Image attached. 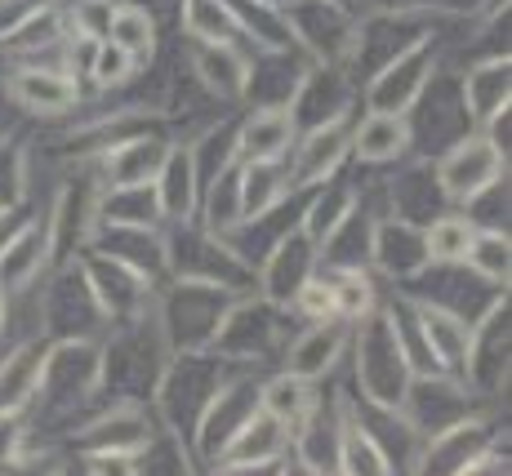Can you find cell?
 I'll list each match as a JSON object with an SVG mask.
<instances>
[{
    "instance_id": "1",
    "label": "cell",
    "mask_w": 512,
    "mask_h": 476,
    "mask_svg": "<svg viewBox=\"0 0 512 476\" xmlns=\"http://www.w3.org/2000/svg\"><path fill=\"white\" fill-rule=\"evenodd\" d=\"M348 356H352V392L361 396V405L379 414H401L415 365H410L406 343H401L392 303H379L366 321L352 325Z\"/></svg>"
},
{
    "instance_id": "2",
    "label": "cell",
    "mask_w": 512,
    "mask_h": 476,
    "mask_svg": "<svg viewBox=\"0 0 512 476\" xmlns=\"http://www.w3.org/2000/svg\"><path fill=\"white\" fill-rule=\"evenodd\" d=\"M241 294L250 290L196 281V276H170L152 299V325L161 334L165 352H210Z\"/></svg>"
},
{
    "instance_id": "3",
    "label": "cell",
    "mask_w": 512,
    "mask_h": 476,
    "mask_svg": "<svg viewBox=\"0 0 512 476\" xmlns=\"http://www.w3.org/2000/svg\"><path fill=\"white\" fill-rule=\"evenodd\" d=\"M232 370H241V365H232L228 356H219L214 347L210 352H174L170 361H165L152 396H147V405H152L161 432L179 436V441L187 445L192 423L201 419V410L210 405V396L223 388V379H228Z\"/></svg>"
},
{
    "instance_id": "4",
    "label": "cell",
    "mask_w": 512,
    "mask_h": 476,
    "mask_svg": "<svg viewBox=\"0 0 512 476\" xmlns=\"http://www.w3.org/2000/svg\"><path fill=\"white\" fill-rule=\"evenodd\" d=\"M432 183L446 210H472L481 196L508 183V152L481 130H464L432 156Z\"/></svg>"
},
{
    "instance_id": "5",
    "label": "cell",
    "mask_w": 512,
    "mask_h": 476,
    "mask_svg": "<svg viewBox=\"0 0 512 476\" xmlns=\"http://www.w3.org/2000/svg\"><path fill=\"white\" fill-rule=\"evenodd\" d=\"M32 299L41 307L36 330L49 334V339H107L112 334L76 254H67V259L49 267V276L32 290Z\"/></svg>"
},
{
    "instance_id": "6",
    "label": "cell",
    "mask_w": 512,
    "mask_h": 476,
    "mask_svg": "<svg viewBox=\"0 0 512 476\" xmlns=\"http://www.w3.org/2000/svg\"><path fill=\"white\" fill-rule=\"evenodd\" d=\"M103 396V339H54L32 410L63 419Z\"/></svg>"
},
{
    "instance_id": "7",
    "label": "cell",
    "mask_w": 512,
    "mask_h": 476,
    "mask_svg": "<svg viewBox=\"0 0 512 476\" xmlns=\"http://www.w3.org/2000/svg\"><path fill=\"white\" fill-rule=\"evenodd\" d=\"M156 436H161V423H156L152 405L112 396L103 410L85 414V419L67 432V445H72L76 459H107V454L139 459V454L152 450Z\"/></svg>"
},
{
    "instance_id": "8",
    "label": "cell",
    "mask_w": 512,
    "mask_h": 476,
    "mask_svg": "<svg viewBox=\"0 0 512 476\" xmlns=\"http://www.w3.org/2000/svg\"><path fill=\"white\" fill-rule=\"evenodd\" d=\"M441 54L432 36H419L410 49H401L397 58H388L383 67H374L361 85V107L366 112H388V116H410L428 98V89L437 85Z\"/></svg>"
},
{
    "instance_id": "9",
    "label": "cell",
    "mask_w": 512,
    "mask_h": 476,
    "mask_svg": "<svg viewBox=\"0 0 512 476\" xmlns=\"http://www.w3.org/2000/svg\"><path fill=\"white\" fill-rule=\"evenodd\" d=\"M290 339V316L277 312L259 299V294H241L232 307V316L223 321L219 339H214V352L228 356L232 365L259 374L268 361H281V347Z\"/></svg>"
},
{
    "instance_id": "10",
    "label": "cell",
    "mask_w": 512,
    "mask_h": 476,
    "mask_svg": "<svg viewBox=\"0 0 512 476\" xmlns=\"http://www.w3.org/2000/svg\"><path fill=\"white\" fill-rule=\"evenodd\" d=\"M321 272V254L317 245L308 241V236L299 232V223H285L277 236H272L268 245H263V254L254 259V276H250V290L259 294L268 307H277L285 312L290 299L299 294V285L308 281V276Z\"/></svg>"
},
{
    "instance_id": "11",
    "label": "cell",
    "mask_w": 512,
    "mask_h": 476,
    "mask_svg": "<svg viewBox=\"0 0 512 476\" xmlns=\"http://www.w3.org/2000/svg\"><path fill=\"white\" fill-rule=\"evenodd\" d=\"M0 94H5L18 112L36 116V121L72 116V112H81V103H85L81 76L63 63H14L0 76Z\"/></svg>"
},
{
    "instance_id": "12",
    "label": "cell",
    "mask_w": 512,
    "mask_h": 476,
    "mask_svg": "<svg viewBox=\"0 0 512 476\" xmlns=\"http://www.w3.org/2000/svg\"><path fill=\"white\" fill-rule=\"evenodd\" d=\"M366 267L392 285V290H415L428 272V250H423V223L388 214L374 205L370 241H366Z\"/></svg>"
},
{
    "instance_id": "13",
    "label": "cell",
    "mask_w": 512,
    "mask_h": 476,
    "mask_svg": "<svg viewBox=\"0 0 512 476\" xmlns=\"http://www.w3.org/2000/svg\"><path fill=\"white\" fill-rule=\"evenodd\" d=\"M174 138L179 134L139 130V134H125V138H112V143L94 147V152L81 156V161L90 165L98 187H152L156 174H161V165H165V156H170Z\"/></svg>"
},
{
    "instance_id": "14",
    "label": "cell",
    "mask_w": 512,
    "mask_h": 476,
    "mask_svg": "<svg viewBox=\"0 0 512 476\" xmlns=\"http://www.w3.org/2000/svg\"><path fill=\"white\" fill-rule=\"evenodd\" d=\"M76 259L85 267V281H90L98 307H103L107 325H134L143 321V316H152V299H156V285L139 276L134 267H125L121 259H112V254L94 250V245H85V250H76Z\"/></svg>"
},
{
    "instance_id": "15",
    "label": "cell",
    "mask_w": 512,
    "mask_h": 476,
    "mask_svg": "<svg viewBox=\"0 0 512 476\" xmlns=\"http://www.w3.org/2000/svg\"><path fill=\"white\" fill-rule=\"evenodd\" d=\"M508 343H512V312H508V290H504L472 316L464 383L477 401L508 392Z\"/></svg>"
},
{
    "instance_id": "16",
    "label": "cell",
    "mask_w": 512,
    "mask_h": 476,
    "mask_svg": "<svg viewBox=\"0 0 512 476\" xmlns=\"http://www.w3.org/2000/svg\"><path fill=\"white\" fill-rule=\"evenodd\" d=\"M54 263H58V250H54V232H49L45 205H32L23 223L14 227V236L0 245V294H5L9 303L32 294Z\"/></svg>"
},
{
    "instance_id": "17",
    "label": "cell",
    "mask_w": 512,
    "mask_h": 476,
    "mask_svg": "<svg viewBox=\"0 0 512 476\" xmlns=\"http://www.w3.org/2000/svg\"><path fill=\"white\" fill-rule=\"evenodd\" d=\"M348 134H352V112L334 116V121H321V125H303L299 138H294V147H290V156H285L294 196H303V192H312V187L330 183V178L348 174V165H352Z\"/></svg>"
},
{
    "instance_id": "18",
    "label": "cell",
    "mask_w": 512,
    "mask_h": 476,
    "mask_svg": "<svg viewBox=\"0 0 512 476\" xmlns=\"http://www.w3.org/2000/svg\"><path fill=\"white\" fill-rule=\"evenodd\" d=\"M490 445H499L495 414L472 410L468 419H459V423H450V428L423 436L415 459H410V476H455L464 463H472L481 450H490Z\"/></svg>"
},
{
    "instance_id": "19",
    "label": "cell",
    "mask_w": 512,
    "mask_h": 476,
    "mask_svg": "<svg viewBox=\"0 0 512 476\" xmlns=\"http://www.w3.org/2000/svg\"><path fill=\"white\" fill-rule=\"evenodd\" d=\"M472 410H477V396L468 392L464 379H455V374H415L410 392H406V405H401V419H406V428L423 441V436L468 419Z\"/></svg>"
},
{
    "instance_id": "20",
    "label": "cell",
    "mask_w": 512,
    "mask_h": 476,
    "mask_svg": "<svg viewBox=\"0 0 512 476\" xmlns=\"http://www.w3.org/2000/svg\"><path fill=\"white\" fill-rule=\"evenodd\" d=\"M512 107V63L508 54H490L464 67L459 76V112H464L468 130L490 134L495 125L508 121Z\"/></svg>"
},
{
    "instance_id": "21",
    "label": "cell",
    "mask_w": 512,
    "mask_h": 476,
    "mask_svg": "<svg viewBox=\"0 0 512 476\" xmlns=\"http://www.w3.org/2000/svg\"><path fill=\"white\" fill-rule=\"evenodd\" d=\"M187 72L205 98L223 107H241L254 85V54L245 45H187Z\"/></svg>"
},
{
    "instance_id": "22",
    "label": "cell",
    "mask_w": 512,
    "mask_h": 476,
    "mask_svg": "<svg viewBox=\"0 0 512 476\" xmlns=\"http://www.w3.org/2000/svg\"><path fill=\"white\" fill-rule=\"evenodd\" d=\"M348 156L361 170H388V165H406L415 156V121L410 116L388 112H361L352 116Z\"/></svg>"
},
{
    "instance_id": "23",
    "label": "cell",
    "mask_w": 512,
    "mask_h": 476,
    "mask_svg": "<svg viewBox=\"0 0 512 476\" xmlns=\"http://www.w3.org/2000/svg\"><path fill=\"white\" fill-rule=\"evenodd\" d=\"M299 201L285 161H236V214L241 227H263ZM236 227V232H241Z\"/></svg>"
},
{
    "instance_id": "24",
    "label": "cell",
    "mask_w": 512,
    "mask_h": 476,
    "mask_svg": "<svg viewBox=\"0 0 512 476\" xmlns=\"http://www.w3.org/2000/svg\"><path fill=\"white\" fill-rule=\"evenodd\" d=\"M348 339H352V325L343 321H308L299 330H290V339L281 347V370L299 374L308 383H326L339 361L348 356Z\"/></svg>"
},
{
    "instance_id": "25",
    "label": "cell",
    "mask_w": 512,
    "mask_h": 476,
    "mask_svg": "<svg viewBox=\"0 0 512 476\" xmlns=\"http://www.w3.org/2000/svg\"><path fill=\"white\" fill-rule=\"evenodd\" d=\"M299 138L290 103H254L232 125V156L236 161H285Z\"/></svg>"
},
{
    "instance_id": "26",
    "label": "cell",
    "mask_w": 512,
    "mask_h": 476,
    "mask_svg": "<svg viewBox=\"0 0 512 476\" xmlns=\"http://www.w3.org/2000/svg\"><path fill=\"white\" fill-rule=\"evenodd\" d=\"M290 445H294L290 428H281L277 419H268V414L254 405V410L236 423V432L214 450L210 468H277L285 454H290Z\"/></svg>"
},
{
    "instance_id": "27",
    "label": "cell",
    "mask_w": 512,
    "mask_h": 476,
    "mask_svg": "<svg viewBox=\"0 0 512 476\" xmlns=\"http://www.w3.org/2000/svg\"><path fill=\"white\" fill-rule=\"evenodd\" d=\"M357 210H361V187L352 183L348 174H339V178H330V183L303 192V205H299V214H294V223L317 245V254H326L334 236L357 218Z\"/></svg>"
},
{
    "instance_id": "28",
    "label": "cell",
    "mask_w": 512,
    "mask_h": 476,
    "mask_svg": "<svg viewBox=\"0 0 512 476\" xmlns=\"http://www.w3.org/2000/svg\"><path fill=\"white\" fill-rule=\"evenodd\" d=\"M201 165H196V147L187 138H174L170 156H165L161 174H156L152 192L165 214V227H187L201 214Z\"/></svg>"
},
{
    "instance_id": "29",
    "label": "cell",
    "mask_w": 512,
    "mask_h": 476,
    "mask_svg": "<svg viewBox=\"0 0 512 476\" xmlns=\"http://www.w3.org/2000/svg\"><path fill=\"white\" fill-rule=\"evenodd\" d=\"M49 334H23L5 356H0V419L9 414H32V401L41 392Z\"/></svg>"
},
{
    "instance_id": "30",
    "label": "cell",
    "mask_w": 512,
    "mask_h": 476,
    "mask_svg": "<svg viewBox=\"0 0 512 476\" xmlns=\"http://www.w3.org/2000/svg\"><path fill=\"white\" fill-rule=\"evenodd\" d=\"M94 250L112 254V259H121L125 267H134L139 276L161 290L165 281H170V232H134V227H103V232H94Z\"/></svg>"
},
{
    "instance_id": "31",
    "label": "cell",
    "mask_w": 512,
    "mask_h": 476,
    "mask_svg": "<svg viewBox=\"0 0 512 476\" xmlns=\"http://www.w3.org/2000/svg\"><path fill=\"white\" fill-rule=\"evenodd\" d=\"M317 401H321V383L299 379V374L281 370V365L272 374H259V383H254V405L268 419H277L281 428H290V441L308 423V414L317 410Z\"/></svg>"
},
{
    "instance_id": "32",
    "label": "cell",
    "mask_w": 512,
    "mask_h": 476,
    "mask_svg": "<svg viewBox=\"0 0 512 476\" xmlns=\"http://www.w3.org/2000/svg\"><path fill=\"white\" fill-rule=\"evenodd\" d=\"M103 227H134V232H161L165 214L152 187H98L94 196V232ZM90 232V241H94Z\"/></svg>"
},
{
    "instance_id": "33",
    "label": "cell",
    "mask_w": 512,
    "mask_h": 476,
    "mask_svg": "<svg viewBox=\"0 0 512 476\" xmlns=\"http://www.w3.org/2000/svg\"><path fill=\"white\" fill-rule=\"evenodd\" d=\"M179 23H183V36L196 45H245L232 0H183Z\"/></svg>"
},
{
    "instance_id": "34",
    "label": "cell",
    "mask_w": 512,
    "mask_h": 476,
    "mask_svg": "<svg viewBox=\"0 0 512 476\" xmlns=\"http://www.w3.org/2000/svg\"><path fill=\"white\" fill-rule=\"evenodd\" d=\"M464 272L477 276L486 290H508V281H512V236H508V227L477 223L472 245L464 254Z\"/></svg>"
},
{
    "instance_id": "35",
    "label": "cell",
    "mask_w": 512,
    "mask_h": 476,
    "mask_svg": "<svg viewBox=\"0 0 512 476\" xmlns=\"http://www.w3.org/2000/svg\"><path fill=\"white\" fill-rule=\"evenodd\" d=\"M477 232V218L464 210H437L423 223V250H428V267H464V254Z\"/></svg>"
},
{
    "instance_id": "36",
    "label": "cell",
    "mask_w": 512,
    "mask_h": 476,
    "mask_svg": "<svg viewBox=\"0 0 512 476\" xmlns=\"http://www.w3.org/2000/svg\"><path fill=\"white\" fill-rule=\"evenodd\" d=\"M334 290V316H339L343 325H357L366 321L374 307L383 303L379 294V276L370 272V267H321Z\"/></svg>"
},
{
    "instance_id": "37",
    "label": "cell",
    "mask_w": 512,
    "mask_h": 476,
    "mask_svg": "<svg viewBox=\"0 0 512 476\" xmlns=\"http://www.w3.org/2000/svg\"><path fill=\"white\" fill-rule=\"evenodd\" d=\"M339 472H348V476H397V459H392V454L361 428L357 414H352V396H348V423H343V445H339Z\"/></svg>"
},
{
    "instance_id": "38",
    "label": "cell",
    "mask_w": 512,
    "mask_h": 476,
    "mask_svg": "<svg viewBox=\"0 0 512 476\" xmlns=\"http://www.w3.org/2000/svg\"><path fill=\"white\" fill-rule=\"evenodd\" d=\"M121 0H72V5L58 9V23H63V45H98L107 41V27H112V14Z\"/></svg>"
},
{
    "instance_id": "39",
    "label": "cell",
    "mask_w": 512,
    "mask_h": 476,
    "mask_svg": "<svg viewBox=\"0 0 512 476\" xmlns=\"http://www.w3.org/2000/svg\"><path fill=\"white\" fill-rule=\"evenodd\" d=\"M107 41L121 45L139 67H147L156 54V18L143 5H125L121 0L112 14V27H107Z\"/></svg>"
},
{
    "instance_id": "40",
    "label": "cell",
    "mask_w": 512,
    "mask_h": 476,
    "mask_svg": "<svg viewBox=\"0 0 512 476\" xmlns=\"http://www.w3.org/2000/svg\"><path fill=\"white\" fill-rule=\"evenodd\" d=\"M32 205V152L23 138L0 134V210Z\"/></svg>"
},
{
    "instance_id": "41",
    "label": "cell",
    "mask_w": 512,
    "mask_h": 476,
    "mask_svg": "<svg viewBox=\"0 0 512 476\" xmlns=\"http://www.w3.org/2000/svg\"><path fill=\"white\" fill-rule=\"evenodd\" d=\"M85 72H90V85L98 89V94H112V89H125L134 76H139V63H134V58L125 54L121 45L98 41L90 49V63H85Z\"/></svg>"
},
{
    "instance_id": "42",
    "label": "cell",
    "mask_w": 512,
    "mask_h": 476,
    "mask_svg": "<svg viewBox=\"0 0 512 476\" xmlns=\"http://www.w3.org/2000/svg\"><path fill=\"white\" fill-rule=\"evenodd\" d=\"M285 316H294L299 325H308V321H339V316H334V290H330L326 272L308 276V281L299 285V294L290 299Z\"/></svg>"
},
{
    "instance_id": "43",
    "label": "cell",
    "mask_w": 512,
    "mask_h": 476,
    "mask_svg": "<svg viewBox=\"0 0 512 476\" xmlns=\"http://www.w3.org/2000/svg\"><path fill=\"white\" fill-rule=\"evenodd\" d=\"M27 450H32V423H27V414L0 419V472L14 468Z\"/></svg>"
},
{
    "instance_id": "44",
    "label": "cell",
    "mask_w": 512,
    "mask_h": 476,
    "mask_svg": "<svg viewBox=\"0 0 512 476\" xmlns=\"http://www.w3.org/2000/svg\"><path fill=\"white\" fill-rule=\"evenodd\" d=\"M455 476H508V454L499 450V445H490V450H481L472 463H464Z\"/></svg>"
},
{
    "instance_id": "45",
    "label": "cell",
    "mask_w": 512,
    "mask_h": 476,
    "mask_svg": "<svg viewBox=\"0 0 512 476\" xmlns=\"http://www.w3.org/2000/svg\"><path fill=\"white\" fill-rule=\"evenodd\" d=\"M81 476H139V459H121V454L81 459Z\"/></svg>"
},
{
    "instance_id": "46",
    "label": "cell",
    "mask_w": 512,
    "mask_h": 476,
    "mask_svg": "<svg viewBox=\"0 0 512 476\" xmlns=\"http://www.w3.org/2000/svg\"><path fill=\"white\" fill-rule=\"evenodd\" d=\"M210 476H277V468H210Z\"/></svg>"
},
{
    "instance_id": "47",
    "label": "cell",
    "mask_w": 512,
    "mask_h": 476,
    "mask_svg": "<svg viewBox=\"0 0 512 476\" xmlns=\"http://www.w3.org/2000/svg\"><path fill=\"white\" fill-rule=\"evenodd\" d=\"M9 325H14V303H9L5 294H0V334H5Z\"/></svg>"
},
{
    "instance_id": "48",
    "label": "cell",
    "mask_w": 512,
    "mask_h": 476,
    "mask_svg": "<svg viewBox=\"0 0 512 476\" xmlns=\"http://www.w3.org/2000/svg\"><path fill=\"white\" fill-rule=\"evenodd\" d=\"M317 5L334 9V14H352V5H357V0H317Z\"/></svg>"
},
{
    "instance_id": "49",
    "label": "cell",
    "mask_w": 512,
    "mask_h": 476,
    "mask_svg": "<svg viewBox=\"0 0 512 476\" xmlns=\"http://www.w3.org/2000/svg\"><path fill=\"white\" fill-rule=\"evenodd\" d=\"M326 476H348V472H339V468H334V472H326Z\"/></svg>"
}]
</instances>
